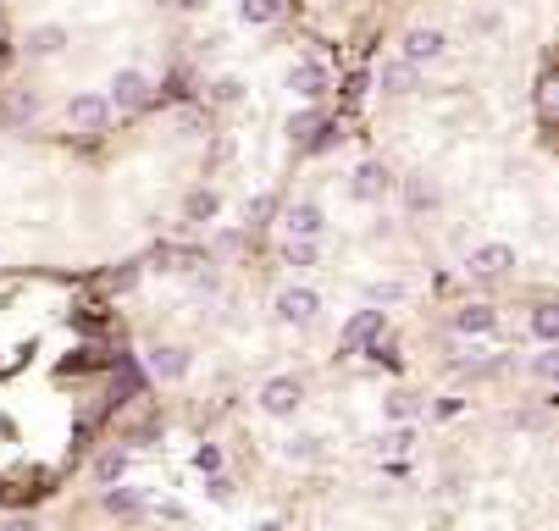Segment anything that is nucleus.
<instances>
[{
    "label": "nucleus",
    "instance_id": "6",
    "mask_svg": "<svg viewBox=\"0 0 559 531\" xmlns=\"http://www.w3.org/2000/svg\"><path fill=\"white\" fill-rule=\"evenodd\" d=\"M349 194H355L360 205H377L382 194H388V166L360 161V166H355V177H349Z\"/></svg>",
    "mask_w": 559,
    "mask_h": 531
},
{
    "label": "nucleus",
    "instance_id": "15",
    "mask_svg": "<svg viewBox=\"0 0 559 531\" xmlns=\"http://www.w3.org/2000/svg\"><path fill=\"white\" fill-rule=\"evenodd\" d=\"M277 0H238V23H250V28H266V23H277Z\"/></svg>",
    "mask_w": 559,
    "mask_h": 531
},
{
    "label": "nucleus",
    "instance_id": "8",
    "mask_svg": "<svg viewBox=\"0 0 559 531\" xmlns=\"http://www.w3.org/2000/svg\"><path fill=\"white\" fill-rule=\"evenodd\" d=\"M465 266H471L476 277H504V272L515 266V249H510V244H476Z\"/></svg>",
    "mask_w": 559,
    "mask_h": 531
},
{
    "label": "nucleus",
    "instance_id": "14",
    "mask_svg": "<svg viewBox=\"0 0 559 531\" xmlns=\"http://www.w3.org/2000/svg\"><path fill=\"white\" fill-rule=\"evenodd\" d=\"M61 45H67V28L61 23H39V28H28V39H23L28 56H56Z\"/></svg>",
    "mask_w": 559,
    "mask_h": 531
},
{
    "label": "nucleus",
    "instance_id": "26",
    "mask_svg": "<svg viewBox=\"0 0 559 531\" xmlns=\"http://www.w3.org/2000/svg\"><path fill=\"white\" fill-rule=\"evenodd\" d=\"M205 493H211L216 504H233V482H227L222 471H205Z\"/></svg>",
    "mask_w": 559,
    "mask_h": 531
},
{
    "label": "nucleus",
    "instance_id": "9",
    "mask_svg": "<svg viewBox=\"0 0 559 531\" xmlns=\"http://www.w3.org/2000/svg\"><path fill=\"white\" fill-rule=\"evenodd\" d=\"M322 227H327V216H322V205H310V200L288 205V216H283L288 238H322Z\"/></svg>",
    "mask_w": 559,
    "mask_h": 531
},
{
    "label": "nucleus",
    "instance_id": "28",
    "mask_svg": "<svg viewBox=\"0 0 559 531\" xmlns=\"http://www.w3.org/2000/svg\"><path fill=\"white\" fill-rule=\"evenodd\" d=\"M12 117H39V95H34V89H17V95H12Z\"/></svg>",
    "mask_w": 559,
    "mask_h": 531
},
{
    "label": "nucleus",
    "instance_id": "4",
    "mask_svg": "<svg viewBox=\"0 0 559 531\" xmlns=\"http://www.w3.org/2000/svg\"><path fill=\"white\" fill-rule=\"evenodd\" d=\"M443 45H449V39H443V28H410L405 45H399V56H405L410 67H432V61L443 56Z\"/></svg>",
    "mask_w": 559,
    "mask_h": 531
},
{
    "label": "nucleus",
    "instance_id": "13",
    "mask_svg": "<svg viewBox=\"0 0 559 531\" xmlns=\"http://www.w3.org/2000/svg\"><path fill=\"white\" fill-rule=\"evenodd\" d=\"M499 327V316H493L488 305H465V310H454V332L460 338H482V332H493Z\"/></svg>",
    "mask_w": 559,
    "mask_h": 531
},
{
    "label": "nucleus",
    "instance_id": "7",
    "mask_svg": "<svg viewBox=\"0 0 559 531\" xmlns=\"http://www.w3.org/2000/svg\"><path fill=\"white\" fill-rule=\"evenodd\" d=\"M67 122H72V128H89V133L106 128V122H111L106 95H72V100H67Z\"/></svg>",
    "mask_w": 559,
    "mask_h": 531
},
{
    "label": "nucleus",
    "instance_id": "30",
    "mask_svg": "<svg viewBox=\"0 0 559 531\" xmlns=\"http://www.w3.org/2000/svg\"><path fill=\"white\" fill-rule=\"evenodd\" d=\"M244 216H250V222H266V216H272V194H255V200H250V211H244Z\"/></svg>",
    "mask_w": 559,
    "mask_h": 531
},
{
    "label": "nucleus",
    "instance_id": "25",
    "mask_svg": "<svg viewBox=\"0 0 559 531\" xmlns=\"http://www.w3.org/2000/svg\"><path fill=\"white\" fill-rule=\"evenodd\" d=\"M366 299L371 305H399V299H405V283H371Z\"/></svg>",
    "mask_w": 559,
    "mask_h": 531
},
{
    "label": "nucleus",
    "instance_id": "27",
    "mask_svg": "<svg viewBox=\"0 0 559 531\" xmlns=\"http://www.w3.org/2000/svg\"><path fill=\"white\" fill-rule=\"evenodd\" d=\"M194 471H222V449H216V443H200V449H194Z\"/></svg>",
    "mask_w": 559,
    "mask_h": 531
},
{
    "label": "nucleus",
    "instance_id": "1",
    "mask_svg": "<svg viewBox=\"0 0 559 531\" xmlns=\"http://www.w3.org/2000/svg\"><path fill=\"white\" fill-rule=\"evenodd\" d=\"M272 310H277V321H283V327H310V321H316V310H322V294H316V288H283Z\"/></svg>",
    "mask_w": 559,
    "mask_h": 531
},
{
    "label": "nucleus",
    "instance_id": "17",
    "mask_svg": "<svg viewBox=\"0 0 559 531\" xmlns=\"http://www.w3.org/2000/svg\"><path fill=\"white\" fill-rule=\"evenodd\" d=\"M283 460H299V465H310V460H322V437H310V432L288 437V443H283Z\"/></svg>",
    "mask_w": 559,
    "mask_h": 531
},
{
    "label": "nucleus",
    "instance_id": "2",
    "mask_svg": "<svg viewBox=\"0 0 559 531\" xmlns=\"http://www.w3.org/2000/svg\"><path fill=\"white\" fill-rule=\"evenodd\" d=\"M305 404V388H299V377H272L261 388V410L272 415V421H288V415Z\"/></svg>",
    "mask_w": 559,
    "mask_h": 531
},
{
    "label": "nucleus",
    "instance_id": "19",
    "mask_svg": "<svg viewBox=\"0 0 559 531\" xmlns=\"http://www.w3.org/2000/svg\"><path fill=\"white\" fill-rule=\"evenodd\" d=\"M122 476H128V454L122 449H106L95 460V482H122Z\"/></svg>",
    "mask_w": 559,
    "mask_h": 531
},
{
    "label": "nucleus",
    "instance_id": "10",
    "mask_svg": "<svg viewBox=\"0 0 559 531\" xmlns=\"http://www.w3.org/2000/svg\"><path fill=\"white\" fill-rule=\"evenodd\" d=\"M150 371L161 382H183V377H189V349H178V343H161V349H150Z\"/></svg>",
    "mask_w": 559,
    "mask_h": 531
},
{
    "label": "nucleus",
    "instance_id": "29",
    "mask_svg": "<svg viewBox=\"0 0 559 531\" xmlns=\"http://www.w3.org/2000/svg\"><path fill=\"white\" fill-rule=\"evenodd\" d=\"M388 415H393V421H410V415H416V399H410V393H393V399H388Z\"/></svg>",
    "mask_w": 559,
    "mask_h": 531
},
{
    "label": "nucleus",
    "instance_id": "32",
    "mask_svg": "<svg viewBox=\"0 0 559 531\" xmlns=\"http://www.w3.org/2000/svg\"><path fill=\"white\" fill-rule=\"evenodd\" d=\"M0 531H34V520H6Z\"/></svg>",
    "mask_w": 559,
    "mask_h": 531
},
{
    "label": "nucleus",
    "instance_id": "21",
    "mask_svg": "<svg viewBox=\"0 0 559 531\" xmlns=\"http://www.w3.org/2000/svg\"><path fill=\"white\" fill-rule=\"evenodd\" d=\"M532 332H537L543 343H554V338H559V310H554V305H537V310H532Z\"/></svg>",
    "mask_w": 559,
    "mask_h": 531
},
{
    "label": "nucleus",
    "instance_id": "5",
    "mask_svg": "<svg viewBox=\"0 0 559 531\" xmlns=\"http://www.w3.org/2000/svg\"><path fill=\"white\" fill-rule=\"evenodd\" d=\"M283 83H288V89H294V95L299 100H322L327 95V67H322V61H294V67H288L283 72Z\"/></svg>",
    "mask_w": 559,
    "mask_h": 531
},
{
    "label": "nucleus",
    "instance_id": "33",
    "mask_svg": "<svg viewBox=\"0 0 559 531\" xmlns=\"http://www.w3.org/2000/svg\"><path fill=\"white\" fill-rule=\"evenodd\" d=\"M183 12H205V6H211V0H178Z\"/></svg>",
    "mask_w": 559,
    "mask_h": 531
},
{
    "label": "nucleus",
    "instance_id": "3",
    "mask_svg": "<svg viewBox=\"0 0 559 531\" xmlns=\"http://www.w3.org/2000/svg\"><path fill=\"white\" fill-rule=\"evenodd\" d=\"M150 100V72H139V67H117V78H111V89H106V106H144Z\"/></svg>",
    "mask_w": 559,
    "mask_h": 531
},
{
    "label": "nucleus",
    "instance_id": "12",
    "mask_svg": "<svg viewBox=\"0 0 559 531\" xmlns=\"http://www.w3.org/2000/svg\"><path fill=\"white\" fill-rule=\"evenodd\" d=\"M382 332V305L371 310H355V316L344 321V349H360V343H371Z\"/></svg>",
    "mask_w": 559,
    "mask_h": 531
},
{
    "label": "nucleus",
    "instance_id": "11",
    "mask_svg": "<svg viewBox=\"0 0 559 531\" xmlns=\"http://www.w3.org/2000/svg\"><path fill=\"white\" fill-rule=\"evenodd\" d=\"M416 72L421 67H410L405 56H399V61H382V67H377V89H382V95H410V89H416Z\"/></svg>",
    "mask_w": 559,
    "mask_h": 531
},
{
    "label": "nucleus",
    "instance_id": "31",
    "mask_svg": "<svg viewBox=\"0 0 559 531\" xmlns=\"http://www.w3.org/2000/svg\"><path fill=\"white\" fill-rule=\"evenodd\" d=\"M238 95H244V83H238V78H222V83H216V100H227V106H233Z\"/></svg>",
    "mask_w": 559,
    "mask_h": 531
},
{
    "label": "nucleus",
    "instance_id": "16",
    "mask_svg": "<svg viewBox=\"0 0 559 531\" xmlns=\"http://www.w3.org/2000/svg\"><path fill=\"white\" fill-rule=\"evenodd\" d=\"M283 260L294 266V272H305V266H316V260H322V249H316V238H288Z\"/></svg>",
    "mask_w": 559,
    "mask_h": 531
},
{
    "label": "nucleus",
    "instance_id": "23",
    "mask_svg": "<svg viewBox=\"0 0 559 531\" xmlns=\"http://www.w3.org/2000/svg\"><path fill=\"white\" fill-rule=\"evenodd\" d=\"M532 371H537V377H543V382H554V377H559V349H554V343H543V349H537Z\"/></svg>",
    "mask_w": 559,
    "mask_h": 531
},
{
    "label": "nucleus",
    "instance_id": "18",
    "mask_svg": "<svg viewBox=\"0 0 559 531\" xmlns=\"http://www.w3.org/2000/svg\"><path fill=\"white\" fill-rule=\"evenodd\" d=\"M183 211H189V222H211V216L222 211V200H216V189H194L189 200H183Z\"/></svg>",
    "mask_w": 559,
    "mask_h": 531
},
{
    "label": "nucleus",
    "instance_id": "24",
    "mask_svg": "<svg viewBox=\"0 0 559 531\" xmlns=\"http://www.w3.org/2000/svg\"><path fill=\"white\" fill-rule=\"evenodd\" d=\"M316 128H322V111H299V117H288V139H310Z\"/></svg>",
    "mask_w": 559,
    "mask_h": 531
},
{
    "label": "nucleus",
    "instance_id": "22",
    "mask_svg": "<svg viewBox=\"0 0 559 531\" xmlns=\"http://www.w3.org/2000/svg\"><path fill=\"white\" fill-rule=\"evenodd\" d=\"M410 443H416V432H410V426H399V432H382V437H371V449H388V454H405Z\"/></svg>",
    "mask_w": 559,
    "mask_h": 531
},
{
    "label": "nucleus",
    "instance_id": "20",
    "mask_svg": "<svg viewBox=\"0 0 559 531\" xmlns=\"http://www.w3.org/2000/svg\"><path fill=\"white\" fill-rule=\"evenodd\" d=\"M106 509H111V515H139L144 498L133 493V487H111V482H106Z\"/></svg>",
    "mask_w": 559,
    "mask_h": 531
}]
</instances>
